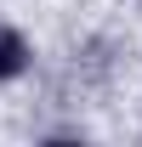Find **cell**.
Listing matches in <instances>:
<instances>
[{"instance_id":"cell-1","label":"cell","mask_w":142,"mask_h":147,"mask_svg":"<svg viewBox=\"0 0 142 147\" xmlns=\"http://www.w3.org/2000/svg\"><path fill=\"white\" fill-rule=\"evenodd\" d=\"M29 68V45H23L17 28H0V79H17Z\"/></svg>"}]
</instances>
